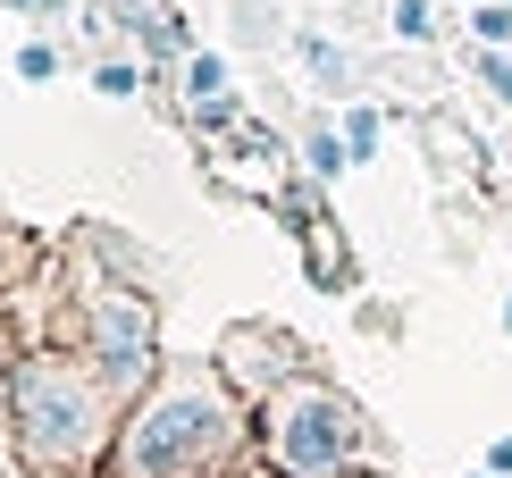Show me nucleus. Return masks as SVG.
Segmentation results:
<instances>
[{
  "label": "nucleus",
  "mask_w": 512,
  "mask_h": 478,
  "mask_svg": "<svg viewBox=\"0 0 512 478\" xmlns=\"http://www.w3.org/2000/svg\"><path fill=\"white\" fill-rule=\"evenodd\" d=\"M479 76H487V84H496V93L512 101V51H487V59H479Z\"/></svg>",
  "instance_id": "ddd939ff"
},
{
  "label": "nucleus",
  "mask_w": 512,
  "mask_h": 478,
  "mask_svg": "<svg viewBox=\"0 0 512 478\" xmlns=\"http://www.w3.org/2000/svg\"><path fill=\"white\" fill-rule=\"evenodd\" d=\"M93 84H101V93H110V101H126V93H135V84H143V68H126V59H110V68H101Z\"/></svg>",
  "instance_id": "9b49d317"
},
{
  "label": "nucleus",
  "mask_w": 512,
  "mask_h": 478,
  "mask_svg": "<svg viewBox=\"0 0 512 478\" xmlns=\"http://www.w3.org/2000/svg\"><path fill=\"white\" fill-rule=\"evenodd\" d=\"M471 26H479V42H504V34H512V9H504V0H479Z\"/></svg>",
  "instance_id": "9d476101"
},
{
  "label": "nucleus",
  "mask_w": 512,
  "mask_h": 478,
  "mask_svg": "<svg viewBox=\"0 0 512 478\" xmlns=\"http://www.w3.org/2000/svg\"><path fill=\"white\" fill-rule=\"evenodd\" d=\"M395 34H412V42L429 34V0H395Z\"/></svg>",
  "instance_id": "f8f14e48"
},
{
  "label": "nucleus",
  "mask_w": 512,
  "mask_h": 478,
  "mask_svg": "<svg viewBox=\"0 0 512 478\" xmlns=\"http://www.w3.org/2000/svg\"><path fill=\"white\" fill-rule=\"evenodd\" d=\"M17 76H26V84H51V76H59V51H51V42H26V51H17Z\"/></svg>",
  "instance_id": "1a4fd4ad"
},
{
  "label": "nucleus",
  "mask_w": 512,
  "mask_h": 478,
  "mask_svg": "<svg viewBox=\"0 0 512 478\" xmlns=\"http://www.w3.org/2000/svg\"><path fill=\"white\" fill-rule=\"evenodd\" d=\"M504 9H512V0H504Z\"/></svg>",
  "instance_id": "dca6fc26"
},
{
  "label": "nucleus",
  "mask_w": 512,
  "mask_h": 478,
  "mask_svg": "<svg viewBox=\"0 0 512 478\" xmlns=\"http://www.w3.org/2000/svg\"><path fill=\"white\" fill-rule=\"evenodd\" d=\"M303 68H311V84H336V93H345V84H353L345 51H336V42H319V34H303Z\"/></svg>",
  "instance_id": "39448f33"
},
{
  "label": "nucleus",
  "mask_w": 512,
  "mask_h": 478,
  "mask_svg": "<svg viewBox=\"0 0 512 478\" xmlns=\"http://www.w3.org/2000/svg\"><path fill=\"white\" fill-rule=\"evenodd\" d=\"M9 9H68V0H9Z\"/></svg>",
  "instance_id": "2eb2a0df"
},
{
  "label": "nucleus",
  "mask_w": 512,
  "mask_h": 478,
  "mask_svg": "<svg viewBox=\"0 0 512 478\" xmlns=\"http://www.w3.org/2000/svg\"><path fill=\"white\" fill-rule=\"evenodd\" d=\"M17 411H26V445L42 462H84V453L101 445V395L68 361H34L26 378H17Z\"/></svg>",
  "instance_id": "f257e3e1"
},
{
  "label": "nucleus",
  "mask_w": 512,
  "mask_h": 478,
  "mask_svg": "<svg viewBox=\"0 0 512 478\" xmlns=\"http://www.w3.org/2000/svg\"><path fill=\"white\" fill-rule=\"evenodd\" d=\"M101 344H110V378H118V386H126V378H143V361H152V319L118 302V311L101 319Z\"/></svg>",
  "instance_id": "20e7f679"
},
{
  "label": "nucleus",
  "mask_w": 512,
  "mask_h": 478,
  "mask_svg": "<svg viewBox=\"0 0 512 478\" xmlns=\"http://www.w3.org/2000/svg\"><path fill=\"white\" fill-rule=\"evenodd\" d=\"M353 453V411L328 386H294L277 403V470L286 478H336Z\"/></svg>",
  "instance_id": "f03ea898"
},
{
  "label": "nucleus",
  "mask_w": 512,
  "mask_h": 478,
  "mask_svg": "<svg viewBox=\"0 0 512 478\" xmlns=\"http://www.w3.org/2000/svg\"><path fill=\"white\" fill-rule=\"evenodd\" d=\"M219 84H227V68H219L210 51H194V59H185V93H194V101H210Z\"/></svg>",
  "instance_id": "0eeeda50"
},
{
  "label": "nucleus",
  "mask_w": 512,
  "mask_h": 478,
  "mask_svg": "<svg viewBox=\"0 0 512 478\" xmlns=\"http://www.w3.org/2000/svg\"><path fill=\"white\" fill-rule=\"evenodd\" d=\"M378 126H387L378 110H345V151H353V160H370V151H378Z\"/></svg>",
  "instance_id": "423d86ee"
},
{
  "label": "nucleus",
  "mask_w": 512,
  "mask_h": 478,
  "mask_svg": "<svg viewBox=\"0 0 512 478\" xmlns=\"http://www.w3.org/2000/svg\"><path fill=\"white\" fill-rule=\"evenodd\" d=\"M210 445H219V403H210L202 386H185V395H168L152 420L126 437V462L135 470H177V462H194Z\"/></svg>",
  "instance_id": "7ed1b4c3"
},
{
  "label": "nucleus",
  "mask_w": 512,
  "mask_h": 478,
  "mask_svg": "<svg viewBox=\"0 0 512 478\" xmlns=\"http://www.w3.org/2000/svg\"><path fill=\"white\" fill-rule=\"evenodd\" d=\"M303 151H311V177H345V160H353V151L336 143V135H311Z\"/></svg>",
  "instance_id": "6e6552de"
},
{
  "label": "nucleus",
  "mask_w": 512,
  "mask_h": 478,
  "mask_svg": "<svg viewBox=\"0 0 512 478\" xmlns=\"http://www.w3.org/2000/svg\"><path fill=\"white\" fill-rule=\"evenodd\" d=\"M487 478H512V437H496V445H487Z\"/></svg>",
  "instance_id": "4468645a"
}]
</instances>
